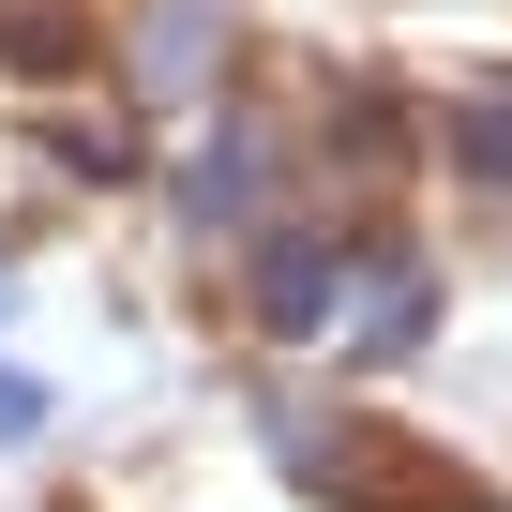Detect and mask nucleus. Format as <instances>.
<instances>
[{"instance_id": "nucleus-3", "label": "nucleus", "mask_w": 512, "mask_h": 512, "mask_svg": "<svg viewBox=\"0 0 512 512\" xmlns=\"http://www.w3.org/2000/svg\"><path fill=\"white\" fill-rule=\"evenodd\" d=\"M226 211H256V136H211V166H196V226H226Z\"/></svg>"}, {"instance_id": "nucleus-5", "label": "nucleus", "mask_w": 512, "mask_h": 512, "mask_svg": "<svg viewBox=\"0 0 512 512\" xmlns=\"http://www.w3.org/2000/svg\"><path fill=\"white\" fill-rule=\"evenodd\" d=\"M31 422H46V392H31V377H0V437H31Z\"/></svg>"}, {"instance_id": "nucleus-4", "label": "nucleus", "mask_w": 512, "mask_h": 512, "mask_svg": "<svg viewBox=\"0 0 512 512\" xmlns=\"http://www.w3.org/2000/svg\"><path fill=\"white\" fill-rule=\"evenodd\" d=\"M452 136H467V166H482V181H512V91H482Z\"/></svg>"}, {"instance_id": "nucleus-2", "label": "nucleus", "mask_w": 512, "mask_h": 512, "mask_svg": "<svg viewBox=\"0 0 512 512\" xmlns=\"http://www.w3.org/2000/svg\"><path fill=\"white\" fill-rule=\"evenodd\" d=\"M196 46H211V0H166V16H151V61H136V76H151V91H181V76H196Z\"/></svg>"}, {"instance_id": "nucleus-1", "label": "nucleus", "mask_w": 512, "mask_h": 512, "mask_svg": "<svg viewBox=\"0 0 512 512\" xmlns=\"http://www.w3.org/2000/svg\"><path fill=\"white\" fill-rule=\"evenodd\" d=\"M332 241H272V256H256V332H317L332 317Z\"/></svg>"}]
</instances>
